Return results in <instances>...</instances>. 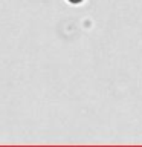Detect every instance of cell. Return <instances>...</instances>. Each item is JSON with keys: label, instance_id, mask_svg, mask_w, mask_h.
<instances>
[{"label": "cell", "instance_id": "cell-1", "mask_svg": "<svg viewBox=\"0 0 142 147\" xmlns=\"http://www.w3.org/2000/svg\"><path fill=\"white\" fill-rule=\"evenodd\" d=\"M69 2H70V3H80L81 0H69Z\"/></svg>", "mask_w": 142, "mask_h": 147}]
</instances>
